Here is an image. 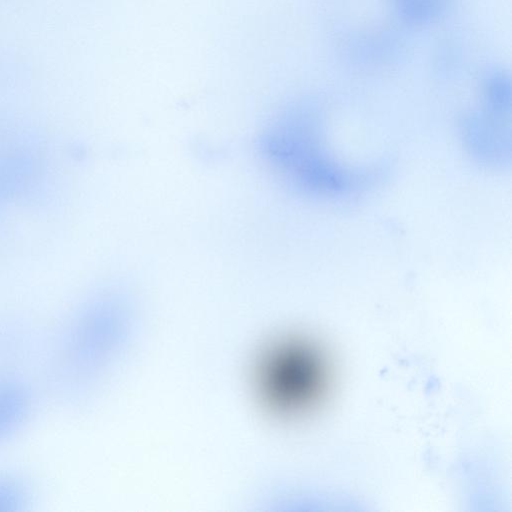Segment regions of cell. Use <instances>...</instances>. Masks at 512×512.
<instances>
[{
	"instance_id": "3957f363",
	"label": "cell",
	"mask_w": 512,
	"mask_h": 512,
	"mask_svg": "<svg viewBox=\"0 0 512 512\" xmlns=\"http://www.w3.org/2000/svg\"><path fill=\"white\" fill-rule=\"evenodd\" d=\"M398 8L404 17L414 21H423L438 13L440 0H397Z\"/></svg>"
},
{
	"instance_id": "277c9868",
	"label": "cell",
	"mask_w": 512,
	"mask_h": 512,
	"mask_svg": "<svg viewBox=\"0 0 512 512\" xmlns=\"http://www.w3.org/2000/svg\"><path fill=\"white\" fill-rule=\"evenodd\" d=\"M24 486L11 476H0V510L15 509L24 502Z\"/></svg>"
},
{
	"instance_id": "7a4b0ae2",
	"label": "cell",
	"mask_w": 512,
	"mask_h": 512,
	"mask_svg": "<svg viewBox=\"0 0 512 512\" xmlns=\"http://www.w3.org/2000/svg\"><path fill=\"white\" fill-rule=\"evenodd\" d=\"M30 408V391L24 377L0 360V440L22 424Z\"/></svg>"
},
{
	"instance_id": "6da1fadb",
	"label": "cell",
	"mask_w": 512,
	"mask_h": 512,
	"mask_svg": "<svg viewBox=\"0 0 512 512\" xmlns=\"http://www.w3.org/2000/svg\"><path fill=\"white\" fill-rule=\"evenodd\" d=\"M330 376L325 352L299 338L277 343L264 357L260 369L266 399L286 415L305 413L317 406L328 390Z\"/></svg>"
}]
</instances>
